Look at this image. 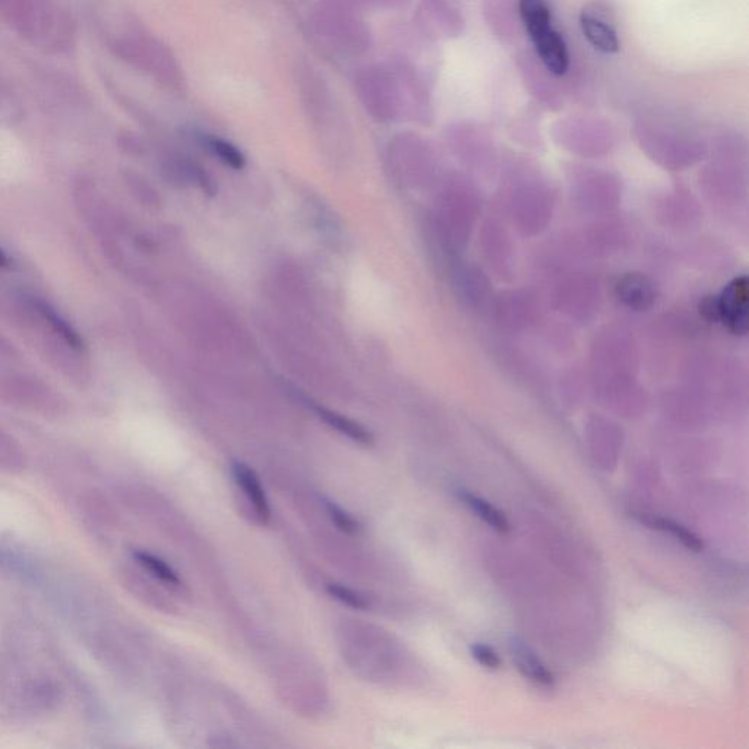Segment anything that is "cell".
Masks as SVG:
<instances>
[{
	"instance_id": "7",
	"label": "cell",
	"mask_w": 749,
	"mask_h": 749,
	"mask_svg": "<svg viewBox=\"0 0 749 749\" xmlns=\"http://www.w3.org/2000/svg\"><path fill=\"white\" fill-rule=\"evenodd\" d=\"M457 496L463 502L464 507L469 508L477 518L485 521L493 530L499 533L510 532L511 524L508 521L507 515L498 510V508L493 507L491 502L479 498V496L467 491V489H457Z\"/></svg>"
},
{
	"instance_id": "14",
	"label": "cell",
	"mask_w": 749,
	"mask_h": 749,
	"mask_svg": "<svg viewBox=\"0 0 749 749\" xmlns=\"http://www.w3.org/2000/svg\"><path fill=\"white\" fill-rule=\"evenodd\" d=\"M327 592L331 597L338 600V602L349 606V608L356 609V611H366L371 606V603H369V600L365 596L355 592L350 587L343 586V584H327Z\"/></svg>"
},
{
	"instance_id": "8",
	"label": "cell",
	"mask_w": 749,
	"mask_h": 749,
	"mask_svg": "<svg viewBox=\"0 0 749 749\" xmlns=\"http://www.w3.org/2000/svg\"><path fill=\"white\" fill-rule=\"evenodd\" d=\"M634 517L637 518L640 523L649 526L650 529H656L660 530V532L671 534V536L675 537L678 542H681V545L685 546L688 551L700 552L701 549H703V542H701L700 537H698L697 534L692 533L691 530H688L687 527L682 526V524L676 523V521L669 520V518L656 517V515L650 514H634Z\"/></svg>"
},
{
	"instance_id": "6",
	"label": "cell",
	"mask_w": 749,
	"mask_h": 749,
	"mask_svg": "<svg viewBox=\"0 0 749 749\" xmlns=\"http://www.w3.org/2000/svg\"><path fill=\"white\" fill-rule=\"evenodd\" d=\"M616 293L625 305L637 311L649 308L654 300V290L650 281L638 274L622 277L616 286Z\"/></svg>"
},
{
	"instance_id": "15",
	"label": "cell",
	"mask_w": 749,
	"mask_h": 749,
	"mask_svg": "<svg viewBox=\"0 0 749 749\" xmlns=\"http://www.w3.org/2000/svg\"><path fill=\"white\" fill-rule=\"evenodd\" d=\"M472 656L480 665L485 666L489 671H498L501 669L502 660L499 654L496 653L492 647L486 646V644H473Z\"/></svg>"
},
{
	"instance_id": "9",
	"label": "cell",
	"mask_w": 749,
	"mask_h": 749,
	"mask_svg": "<svg viewBox=\"0 0 749 749\" xmlns=\"http://www.w3.org/2000/svg\"><path fill=\"white\" fill-rule=\"evenodd\" d=\"M315 412L318 413L319 419L324 420L328 426L336 429L341 435L347 436V438L357 442V444L371 445L374 442L371 432L363 428L359 423L353 422L349 417L319 406L315 407Z\"/></svg>"
},
{
	"instance_id": "2",
	"label": "cell",
	"mask_w": 749,
	"mask_h": 749,
	"mask_svg": "<svg viewBox=\"0 0 749 749\" xmlns=\"http://www.w3.org/2000/svg\"><path fill=\"white\" fill-rule=\"evenodd\" d=\"M748 297L747 277L730 281L722 295L716 297L719 321L736 336H744L748 331Z\"/></svg>"
},
{
	"instance_id": "13",
	"label": "cell",
	"mask_w": 749,
	"mask_h": 749,
	"mask_svg": "<svg viewBox=\"0 0 749 749\" xmlns=\"http://www.w3.org/2000/svg\"><path fill=\"white\" fill-rule=\"evenodd\" d=\"M322 504H324L325 511L330 515L331 521L336 524L340 532L357 534L362 530L359 521L353 515L347 513L346 510H343L337 502L331 501L328 498H322Z\"/></svg>"
},
{
	"instance_id": "4",
	"label": "cell",
	"mask_w": 749,
	"mask_h": 749,
	"mask_svg": "<svg viewBox=\"0 0 749 749\" xmlns=\"http://www.w3.org/2000/svg\"><path fill=\"white\" fill-rule=\"evenodd\" d=\"M232 473L237 486L242 489L246 498L251 502L259 520L265 524L270 523V501H268L267 493H265L264 486H262L261 480H259L255 470L251 469L248 464L242 463V461H233Z\"/></svg>"
},
{
	"instance_id": "11",
	"label": "cell",
	"mask_w": 749,
	"mask_h": 749,
	"mask_svg": "<svg viewBox=\"0 0 749 749\" xmlns=\"http://www.w3.org/2000/svg\"><path fill=\"white\" fill-rule=\"evenodd\" d=\"M135 561L144 568L145 571L150 572L154 578L160 580L161 583L169 584V586H179L180 578L178 572L173 570L166 561L153 555V553L145 551H135L132 553Z\"/></svg>"
},
{
	"instance_id": "12",
	"label": "cell",
	"mask_w": 749,
	"mask_h": 749,
	"mask_svg": "<svg viewBox=\"0 0 749 749\" xmlns=\"http://www.w3.org/2000/svg\"><path fill=\"white\" fill-rule=\"evenodd\" d=\"M205 142H207V147L210 148L211 153L220 158L227 166L236 170L245 167V156L237 150L235 145L217 137H207L205 138Z\"/></svg>"
},
{
	"instance_id": "16",
	"label": "cell",
	"mask_w": 749,
	"mask_h": 749,
	"mask_svg": "<svg viewBox=\"0 0 749 749\" xmlns=\"http://www.w3.org/2000/svg\"><path fill=\"white\" fill-rule=\"evenodd\" d=\"M700 309L704 318L709 319L711 322L719 321L716 297H707V299H704L703 302H701Z\"/></svg>"
},
{
	"instance_id": "3",
	"label": "cell",
	"mask_w": 749,
	"mask_h": 749,
	"mask_svg": "<svg viewBox=\"0 0 749 749\" xmlns=\"http://www.w3.org/2000/svg\"><path fill=\"white\" fill-rule=\"evenodd\" d=\"M581 30L593 47L603 53H616L619 50L618 33L612 22L602 14V8L589 5L583 9L580 17Z\"/></svg>"
},
{
	"instance_id": "10",
	"label": "cell",
	"mask_w": 749,
	"mask_h": 749,
	"mask_svg": "<svg viewBox=\"0 0 749 749\" xmlns=\"http://www.w3.org/2000/svg\"><path fill=\"white\" fill-rule=\"evenodd\" d=\"M27 458L14 436L0 429V472L17 474L24 472Z\"/></svg>"
},
{
	"instance_id": "5",
	"label": "cell",
	"mask_w": 749,
	"mask_h": 749,
	"mask_svg": "<svg viewBox=\"0 0 749 749\" xmlns=\"http://www.w3.org/2000/svg\"><path fill=\"white\" fill-rule=\"evenodd\" d=\"M511 651L513 659L517 665L518 671L523 673L524 678L529 679L533 684L543 688H553L555 678L552 672L543 665L542 660L533 653L532 649L521 643L520 640L511 641Z\"/></svg>"
},
{
	"instance_id": "17",
	"label": "cell",
	"mask_w": 749,
	"mask_h": 749,
	"mask_svg": "<svg viewBox=\"0 0 749 749\" xmlns=\"http://www.w3.org/2000/svg\"><path fill=\"white\" fill-rule=\"evenodd\" d=\"M9 265H11V261H9L8 255L0 249V268H6Z\"/></svg>"
},
{
	"instance_id": "1",
	"label": "cell",
	"mask_w": 749,
	"mask_h": 749,
	"mask_svg": "<svg viewBox=\"0 0 749 749\" xmlns=\"http://www.w3.org/2000/svg\"><path fill=\"white\" fill-rule=\"evenodd\" d=\"M520 15L545 68L562 77L570 68V53L561 34L552 28L551 11L545 0H520Z\"/></svg>"
}]
</instances>
